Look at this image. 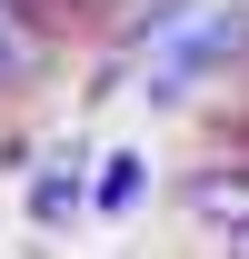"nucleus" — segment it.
Here are the masks:
<instances>
[{"label": "nucleus", "instance_id": "obj_5", "mask_svg": "<svg viewBox=\"0 0 249 259\" xmlns=\"http://www.w3.org/2000/svg\"><path fill=\"white\" fill-rule=\"evenodd\" d=\"M229 259H249V220H239V229H229Z\"/></svg>", "mask_w": 249, "mask_h": 259}, {"label": "nucleus", "instance_id": "obj_6", "mask_svg": "<svg viewBox=\"0 0 249 259\" xmlns=\"http://www.w3.org/2000/svg\"><path fill=\"white\" fill-rule=\"evenodd\" d=\"M60 10H120V0H60Z\"/></svg>", "mask_w": 249, "mask_h": 259}, {"label": "nucleus", "instance_id": "obj_7", "mask_svg": "<svg viewBox=\"0 0 249 259\" xmlns=\"http://www.w3.org/2000/svg\"><path fill=\"white\" fill-rule=\"evenodd\" d=\"M50 10H60V0H50Z\"/></svg>", "mask_w": 249, "mask_h": 259}, {"label": "nucleus", "instance_id": "obj_1", "mask_svg": "<svg viewBox=\"0 0 249 259\" xmlns=\"http://www.w3.org/2000/svg\"><path fill=\"white\" fill-rule=\"evenodd\" d=\"M239 60H249V10L219 0V10H189L180 30H170V50L140 70V90L159 110H180V100H199V80H219V70H239Z\"/></svg>", "mask_w": 249, "mask_h": 259}, {"label": "nucleus", "instance_id": "obj_3", "mask_svg": "<svg viewBox=\"0 0 249 259\" xmlns=\"http://www.w3.org/2000/svg\"><path fill=\"white\" fill-rule=\"evenodd\" d=\"M20 209H30L40 229L80 220V209H90V169H80V160H40V169H30V199H20Z\"/></svg>", "mask_w": 249, "mask_h": 259}, {"label": "nucleus", "instance_id": "obj_4", "mask_svg": "<svg viewBox=\"0 0 249 259\" xmlns=\"http://www.w3.org/2000/svg\"><path fill=\"white\" fill-rule=\"evenodd\" d=\"M140 199H150V160H140V150L90 160V209H100V220H120V209H140Z\"/></svg>", "mask_w": 249, "mask_h": 259}, {"label": "nucleus", "instance_id": "obj_2", "mask_svg": "<svg viewBox=\"0 0 249 259\" xmlns=\"http://www.w3.org/2000/svg\"><path fill=\"white\" fill-rule=\"evenodd\" d=\"M180 199H189V220H199V229L229 239V229L249 220V160H199V169L180 180Z\"/></svg>", "mask_w": 249, "mask_h": 259}]
</instances>
